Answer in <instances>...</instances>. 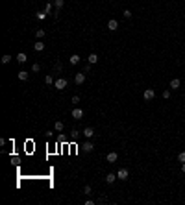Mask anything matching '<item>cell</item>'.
I'll use <instances>...</instances> for the list:
<instances>
[{
  "label": "cell",
  "instance_id": "1",
  "mask_svg": "<svg viewBox=\"0 0 185 205\" xmlns=\"http://www.w3.org/2000/svg\"><path fill=\"white\" fill-rule=\"evenodd\" d=\"M67 85H69V81L65 78H58L56 83H54V87H56L58 91H63V89H67Z\"/></svg>",
  "mask_w": 185,
  "mask_h": 205
},
{
  "label": "cell",
  "instance_id": "27",
  "mask_svg": "<svg viewBox=\"0 0 185 205\" xmlns=\"http://www.w3.org/2000/svg\"><path fill=\"white\" fill-rule=\"evenodd\" d=\"M32 70H33V72H39V70H41V65H39V63H33V65H32Z\"/></svg>",
  "mask_w": 185,
  "mask_h": 205
},
{
  "label": "cell",
  "instance_id": "7",
  "mask_svg": "<svg viewBox=\"0 0 185 205\" xmlns=\"http://www.w3.org/2000/svg\"><path fill=\"white\" fill-rule=\"evenodd\" d=\"M117 28H118V21L111 19V21L107 22V30H111V32H117Z\"/></svg>",
  "mask_w": 185,
  "mask_h": 205
},
{
  "label": "cell",
  "instance_id": "30",
  "mask_svg": "<svg viewBox=\"0 0 185 205\" xmlns=\"http://www.w3.org/2000/svg\"><path fill=\"white\" fill-rule=\"evenodd\" d=\"M163 98H165V100H168V98H170V89H167V91H163Z\"/></svg>",
  "mask_w": 185,
  "mask_h": 205
},
{
  "label": "cell",
  "instance_id": "13",
  "mask_svg": "<svg viewBox=\"0 0 185 205\" xmlns=\"http://www.w3.org/2000/svg\"><path fill=\"white\" fill-rule=\"evenodd\" d=\"M54 129H56L58 133H59V131H63V129H65V124H63L61 120H56V124H54Z\"/></svg>",
  "mask_w": 185,
  "mask_h": 205
},
{
  "label": "cell",
  "instance_id": "23",
  "mask_svg": "<svg viewBox=\"0 0 185 205\" xmlns=\"http://www.w3.org/2000/svg\"><path fill=\"white\" fill-rule=\"evenodd\" d=\"M78 137H80V131H78V129H72V131H71V139H72V141H76Z\"/></svg>",
  "mask_w": 185,
  "mask_h": 205
},
{
  "label": "cell",
  "instance_id": "18",
  "mask_svg": "<svg viewBox=\"0 0 185 205\" xmlns=\"http://www.w3.org/2000/svg\"><path fill=\"white\" fill-rule=\"evenodd\" d=\"M9 61H11V56H9V54H4L2 59H0V63H2V65H8Z\"/></svg>",
  "mask_w": 185,
  "mask_h": 205
},
{
  "label": "cell",
  "instance_id": "12",
  "mask_svg": "<svg viewBox=\"0 0 185 205\" xmlns=\"http://www.w3.org/2000/svg\"><path fill=\"white\" fill-rule=\"evenodd\" d=\"M179 85H182V81H179L178 78L170 79V89H174V91H176V89H179Z\"/></svg>",
  "mask_w": 185,
  "mask_h": 205
},
{
  "label": "cell",
  "instance_id": "24",
  "mask_svg": "<svg viewBox=\"0 0 185 205\" xmlns=\"http://www.w3.org/2000/svg\"><path fill=\"white\" fill-rule=\"evenodd\" d=\"M93 192V188H91V185H85V187H83V194H85V196H89V194Z\"/></svg>",
  "mask_w": 185,
  "mask_h": 205
},
{
  "label": "cell",
  "instance_id": "29",
  "mask_svg": "<svg viewBox=\"0 0 185 205\" xmlns=\"http://www.w3.org/2000/svg\"><path fill=\"white\" fill-rule=\"evenodd\" d=\"M124 19H132V11H130V9H124Z\"/></svg>",
  "mask_w": 185,
  "mask_h": 205
},
{
  "label": "cell",
  "instance_id": "32",
  "mask_svg": "<svg viewBox=\"0 0 185 205\" xmlns=\"http://www.w3.org/2000/svg\"><path fill=\"white\" fill-rule=\"evenodd\" d=\"M182 172L185 174V163H182Z\"/></svg>",
  "mask_w": 185,
  "mask_h": 205
},
{
  "label": "cell",
  "instance_id": "26",
  "mask_svg": "<svg viewBox=\"0 0 185 205\" xmlns=\"http://www.w3.org/2000/svg\"><path fill=\"white\" fill-rule=\"evenodd\" d=\"M54 70H56V72H61V70H63V65H61V63L58 61L56 65H54Z\"/></svg>",
  "mask_w": 185,
  "mask_h": 205
},
{
  "label": "cell",
  "instance_id": "25",
  "mask_svg": "<svg viewBox=\"0 0 185 205\" xmlns=\"http://www.w3.org/2000/svg\"><path fill=\"white\" fill-rule=\"evenodd\" d=\"M35 37L37 39H43L44 37V30H35Z\"/></svg>",
  "mask_w": 185,
  "mask_h": 205
},
{
  "label": "cell",
  "instance_id": "28",
  "mask_svg": "<svg viewBox=\"0 0 185 205\" xmlns=\"http://www.w3.org/2000/svg\"><path fill=\"white\" fill-rule=\"evenodd\" d=\"M178 161H179V163H185V152H179V155H178Z\"/></svg>",
  "mask_w": 185,
  "mask_h": 205
},
{
  "label": "cell",
  "instance_id": "5",
  "mask_svg": "<svg viewBox=\"0 0 185 205\" xmlns=\"http://www.w3.org/2000/svg\"><path fill=\"white\" fill-rule=\"evenodd\" d=\"M106 159H107V163H117L118 153H117V152H109L107 155H106Z\"/></svg>",
  "mask_w": 185,
  "mask_h": 205
},
{
  "label": "cell",
  "instance_id": "21",
  "mask_svg": "<svg viewBox=\"0 0 185 205\" xmlns=\"http://www.w3.org/2000/svg\"><path fill=\"white\" fill-rule=\"evenodd\" d=\"M52 4L56 6V9H61L63 4H65V0H52Z\"/></svg>",
  "mask_w": 185,
  "mask_h": 205
},
{
  "label": "cell",
  "instance_id": "2",
  "mask_svg": "<svg viewBox=\"0 0 185 205\" xmlns=\"http://www.w3.org/2000/svg\"><path fill=\"white\" fill-rule=\"evenodd\" d=\"M143 98L146 100V102H152V100L156 98V91H154V89H144V92H143Z\"/></svg>",
  "mask_w": 185,
  "mask_h": 205
},
{
  "label": "cell",
  "instance_id": "4",
  "mask_svg": "<svg viewBox=\"0 0 185 205\" xmlns=\"http://www.w3.org/2000/svg\"><path fill=\"white\" fill-rule=\"evenodd\" d=\"M83 81H85V72H78L76 76H74V83H76V85H82Z\"/></svg>",
  "mask_w": 185,
  "mask_h": 205
},
{
  "label": "cell",
  "instance_id": "14",
  "mask_svg": "<svg viewBox=\"0 0 185 205\" xmlns=\"http://www.w3.org/2000/svg\"><path fill=\"white\" fill-rule=\"evenodd\" d=\"M83 150H85V153H91V152H93V150H94V144H93V142H89V141H87L85 144H83Z\"/></svg>",
  "mask_w": 185,
  "mask_h": 205
},
{
  "label": "cell",
  "instance_id": "9",
  "mask_svg": "<svg viewBox=\"0 0 185 205\" xmlns=\"http://www.w3.org/2000/svg\"><path fill=\"white\" fill-rule=\"evenodd\" d=\"M17 61L21 63V65H24V63L28 61V56H26V54H24V52H21V54H17Z\"/></svg>",
  "mask_w": 185,
  "mask_h": 205
},
{
  "label": "cell",
  "instance_id": "16",
  "mask_svg": "<svg viewBox=\"0 0 185 205\" xmlns=\"http://www.w3.org/2000/svg\"><path fill=\"white\" fill-rule=\"evenodd\" d=\"M87 61H89V63H91V65H94V63H96V61H98V56H96V54H94V52H93V54H89V57H87Z\"/></svg>",
  "mask_w": 185,
  "mask_h": 205
},
{
  "label": "cell",
  "instance_id": "20",
  "mask_svg": "<svg viewBox=\"0 0 185 205\" xmlns=\"http://www.w3.org/2000/svg\"><path fill=\"white\" fill-rule=\"evenodd\" d=\"M17 76H19V79H21V81H26V79H28V72H26V70H21Z\"/></svg>",
  "mask_w": 185,
  "mask_h": 205
},
{
  "label": "cell",
  "instance_id": "19",
  "mask_svg": "<svg viewBox=\"0 0 185 205\" xmlns=\"http://www.w3.org/2000/svg\"><path fill=\"white\" fill-rule=\"evenodd\" d=\"M46 17H48V15L44 13V11H37V13H35V19H37V21H44Z\"/></svg>",
  "mask_w": 185,
  "mask_h": 205
},
{
  "label": "cell",
  "instance_id": "3",
  "mask_svg": "<svg viewBox=\"0 0 185 205\" xmlns=\"http://www.w3.org/2000/svg\"><path fill=\"white\" fill-rule=\"evenodd\" d=\"M117 177L121 179V181H126V179L130 177V172H128V168H121V170L117 172Z\"/></svg>",
  "mask_w": 185,
  "mask_h": 205
},
{
  "label": "cell",
  "instance_id": "11",
  "mask_svg": "<svg viewBox=\"0 0 185 205\" xmlns=\"http://www.w3.org/2000/svg\"><path fill=\"white\" fill-rule=\"evenodd\" d=\"M54 4L52 2H46V6H44V13H46V15H54Z\"/></svg>",
  "mask_w": 185,
  "mask_h": 205
},
{
  "label": "cell",
  "instance_id": "8",
  "mask_svg": "<svg viewBox=\"0 0 185 205\" xmlns=\"http://www.w3.org/2000/svg\"><path fill=\"white\" fill-rule=\"evenodd\" d=\"M115 179H118V177H117V174L109 172L107 176H106V183H109V185H113V183H115Z\"/></svg>",
  "mask_w": 185,
  "mask_h": 205
},
{
  "label": "cell",
  "instance_id": "6",
  "mask_svg": "<svg viewBox=\"0 0 185 205\" xmlns=\"http://www.w3.org/2000/svg\"><path fill=\"white\" fill-rule=\"evenodd\" d=\"M72 118H76V120H80V118H82L83 117V111H82V109H80V107H76V109H72Z\"/></svg>",
  "mask_w": 185,
  "mask_h": 205
},
{
  "label": "cell",
  "instance_id": "10",
  "mask_svg": "<svg viewBox=\"0 0 185 205\" xmlns=\"http://www.w3.org/2000/svg\"><path fill=\"white\" fill-rule=\"evenodd\" d=\"M93 135H94V129L93 128H85V129H83V137H85V139H91Z\"/></svg>",
  "mask_w": 185,
  "mask_h": 205
},
{
  "label": "cell",
  "instance_id": "22",
  "mask_svg": "<svg viewBox=\"0 0 185 205\" xmlns=\"http://www.w3.org/2000/svg\"><path fill=\"white\" fill-rule=\"evenodd\" d=\"M44 83H46V85L54 83V76H52V74H46V76H44Z\"/></svg>",
  "mask_w": 185,
  "mask_h": 205
},
{
  "label": "cell",
  "instance_id": "31",
  "mask_svg": "<svg viewBox=\"0 0 185 205\" xmlns=\"http://www.w3.org/2000/svg\"><path fill=\"white\" fill-rule=\"evenodd\" d=\"M72 104H80V96H72Z\"/></svg>",
  "mask_w": 185,
  "mask_h": 205
},
{
  "label": "cell",
  "instance_id": "15",
  "mask_svg": "<svg viewBox=\"0 0 185 205\" xmlns=\"http://www.w3.org/2000/svg\"><path fill=\"white\" fill-rule=\"evenodd\" d=\"M33 48H35L37 52H43V50H44V43L41 41V39H39V41H37L35 44H33Z\"/></svg>",
  "mask_w": 185,
  "mask_h": 205
},
{
  "label": "cell",
  "instance_id": "17",
  "mask_svg": "<svg viewBox=\"0 0 185 205\" xmlns=\"http://www.w3.org/2000/svg\"><path fill=\"white\" fill-rule=\"evenodd\" d=\"M80 59H82V57H80L78 54H72V56H71V65H78Z\"/></svg>",
  "mask_w": 185,
  "mask_h": 205
}]
</instances>
